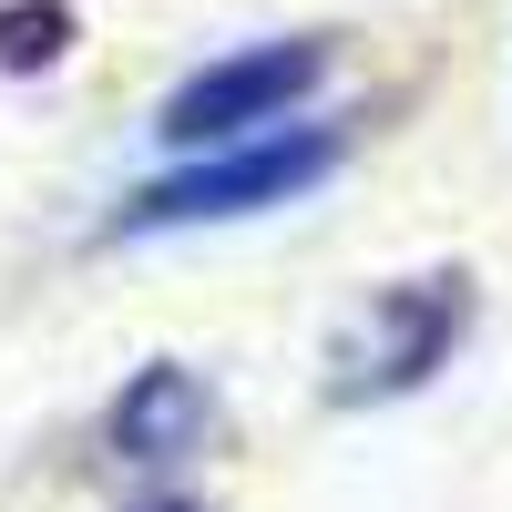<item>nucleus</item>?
Listing matches in <instances>:
<instances>
[{"label": "nucleus", "instance_id": "obj_1", "mask_svg": "<svg viewBox=\"0 0 512 512\" xmlns=\"http://www.w3.org/2000/svg\"><path fill=\"white\" fill-rule=\"evenodd\" d=\"M338 164V134H318V123H277V134H256V144H226L216 164H185V175H164L144 185L134 205L113 216V236H164V226H216V216H256V205H287V195H308L318 175Z\"/></svg>", "mask_w": 512, "mask_h": 512}, {"label": "nucleus", "instance_id": "obj_2", "mask_svg": "<svg viewBox=\"0 0 512 512\" xmlns=\"http://www.w3.org/2000/svg\"><path fill=\"white\" fill-rule=\"evenodd\" d=\"M318 72H328V41H256V52H226V62H205L195 82H175L154 113V134L164 144H256V134H277V123L318 93Z\"/></svg>", "mask_w": 512, "mask_h": 512}, {"label": "nucleus", "instance_id": "obj_3", "mask_svg": "<svg viewBox=\"0 0 512 512\" xmlns=\"http://www.w3.org/2000/svg\"><path fill=\"white\" fill-rule=\"evenodd\" d=\"M461 318H472V287H461L451 267H441V277H410V287H379V297H369L359 349L338 359V400L369 410V400L420 390V379H431V369L461 349Z\"/></svg>", "mask_w": 512, "mask_h": 512}, {"label": "nucleus", "instance_id": "obj_4", "mask_svg": "<svg viewBox=\"0 0 512 512\" xmlns=\"http://www.w3.org/2000/svg\"><path fill=\"white\" fill-rule=\"evenodd\" d=\"M205 420H216L205 379H195V369H175V359H154L134 390L113 400V451H123V461H175V451H195V441H205Z\"/></svg>", "mask_w": 512, "mask_h": 512}, {"label": "nucleus", "instance_id": "obj_5", "mask_svg": "<svg viewBox=\"0 0 512 512\" xmlns=\"http://www.w3.org/2000/svg\"><path fill=\"white\" fill-rule=\"evenodd\" d=\"M62 52V11H52V0H31V11H0V62H52Z\"/></svg>", "mask_w": 512, "mask_h": 512}, {"label": "nucleus", "instance_id": "obj_6", "mask_svg": "<svg viewBox=\"0 0 512 512\" xmlns=\"http://www.w3.org/2000/svg\"><path fill=\"white\" fill-rule=\"evenodd\" d=\"M164 512H185V502H164Z\"/></svg>", "mask_w": 512, "mask_h": 512}]
</instances>
